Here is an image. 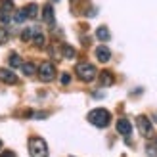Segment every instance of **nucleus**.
Returning a JSON list of instances; mask_svg holds the SVG:
<instances>
[{
	"label": "nucleus",
	"mask_w": 157,
	"mask_h": 157,
	"mask_svg": "<svg viewBox=\"0 0 157 157\" xmlns=\"http://www.w3.org/2000/svg\"><path fill=\"white\" fill-rule=\"evenodd\" d=\"M52 2H59V0H52Z\"/></svg>",
	"instance_id": "nucleus-26"
},
{
	"label": "nucleus",
	"mask_w": 157,
	"mask_h": 157,
	"mask_svg": "<svg viewBox=\"0 0 157 157\" xmlns=\"http://www.w3.org/2000/svg\"><path fill=\"white\" fill-rule=\"evenodd\" d=\"M147 153H150L151 157H155V155H157V151H155V147H153V146H147Z\"/></svg>",
	"instance_id": "nucleus-23"
},
{
	"label": "nucleus",
	"mask_w": 157,
	"mask_h": 157,
	"mask_svg": "<svg viewBox=\"0 0 157 157\" xmlns=\"http://www.w3.org/2000/svg\"><path fill=\"white\" fill-rule=\"evenodd\" d=\"M0 19H2V23H6V25H8V23H10V13L0 10Z\"/></svg>",
	"instance_id": "nucleus-21"
},
{
	"label": "nucleus",
	"mask_w": 157,
	"mask_h": 157,
	"mask_svg": "<svg viewBox=\"0 0 157 157\" xmlns=\"http://www.w3.org/2000/svg\"><path fill=\"white\" fill-rule=\"evenodd\" d=\"M25 19H27V15H25V12H23V10H17V12H15V15H13V21H15V23H23Z\"/></svg>",
	"instance_id": "nucleus-18"
},
{
	"label": "nucleus",
	"mask_w": 157,
	"mask_h": 157,
	"mask_svg": "<svg viewBox=\"0 0 157 157\" xmlns=\"http://www.w3.org/2000/svg\"><path fill=\"white\" fill-rule=\"evenodd\" d=\"M33 42H35V46H36V48H44V44H46V38H44V35H42V33H38V31H36V33L33 35Z\"/></svg>",
	"instance_id": "nucleus-13"
},
{
	"label": "nucleus",
	"mask_w": 157,
	"mask_h": 157,
	"mask_svg": "<svg viewBox=\"0 0 157 157\" xmlns=\"http://www.w3.org/2000/svg\"><path fill=\"white\" fill-rule=\"evenodd\" d=\"M35 33H36V29H33V27H27V29L21 33V40H25V42H27V40H31Z\"/></svg>",
	"instance_id": "nucleus-16"
},
{
	"label": "nucleus",
	"mask_w": 157,
	"mask_h": 157,
	"mask_svg": "<svg viewBox=\"0 0 157 157\" xmlns=\"http://www.w3.org/2000/svg\"><path fill=\"white\" fill-rule=\"evenodd\" d=\"M29 153L31 157H48V146L42 138L35 136L29 140Z\"/></svg>",
	"instance_id": "nucleus-2"
},
{
	"label": "nucleus",
	"mask_w": 157,
	"mask_h": 157,
	"mask_svg": "<svg viewBox=\"0 0 157 157\" xmlns=\"http://www.w3.org/2000/svg\"><path fill=\"white\" fill-rule=\"evenodd\" d=\"M23 12H25V15H27V17H31V19L38 17V6H36V4H29V6H25V8H23Z\"/></svg>",
	"instance_id": "nucleus-11"
},
{
	"label": "nucleus",
	"mask_w": 157,
	"mask_h": 157,
	"mask_svg": "<svg viewBox=\"0 0 157 157\" xmlns=\"http://www.w3.org/2000/svg\"><path fill=\"white\" fill-rule=\"evenodd\" d=\"M96 36L100 38V40H109V36H111V35H109V31H107V27H98V31H96Z\"/></svg>",
	"instance_id": "nucleus-14"
},
{
	"label": "nucleus",
	"mask_w": 157,
	"mask_h": 157,
	"mask_svg": "<svg viewBox=\"0 0 157 157\" xmlns=\"http://www.w3.org/2000/svg\"><path fill=\"white\" fill-rule=\"evenodd\" d=\"M0 81L6 82V84H15L17 82V77L12 69H0Z\"/></svg>",
	"instance_id": "nucleus-6"
},
{
	"label": "nucleus",
	"mask_w": 157,
	"mask_h": 157,
	"mask_svg": "<svg viewBox=\"0 0 157 157\" xmlns=\"http://www.w3.org/2000/svg\"><path fill=\"white\" fill-rule=\"evenodd\" d=\"M61 54H63V58H67V59H73V58L77 56L75 48H73V46H69V44H63V46H61Z\"/></svg>",
	"instance_id": "nucleus-12"
},
{
	"label": "nucleus",
	"mask_w": 157,
	"mask_h": 157,
	"mask_svg": "<svg viewBox=\"0 0 157 157\" xmlns=\"http://www.w3.org/2000/svg\"><path fill=\"white\" fill-rule=\"evenodd\" d=\"M38 77H40L42 82L54 81V77H56V67H54V63H50V61H42L40 67H38Z\"/></svg>",
	"instance_id": "nucleus-4"
},
{
	"label": "nucleus",
	"mask_w": 157,
	"mask_h": 157,
	"mask_svg": "<svg viewBox=\"0 0 157 157\" xmlns=\"http://www.w3.org/2000/svg\"><path fill=\"white\" fill-rule=\"evenodd\" d=\"M75 71H77L78 78H81V81H84V82L94 81V78H96V75H98L96 67H94L92 63H88V61H82V63H78Z\"/></svg>",
	"instance_id": "nucleus-3"
},
{
	"label": "nucleus",
	"mask_w": 157,
	"mask_h": 157,
	"mask_svg": "<svg viewBox=\"0 0 157 157\" xmlns=\"http://www.w3.org/2000/svg\"><path fill=\"white\" fill-rule=\"evenodd\" d=\"M21 71L25 73L27 77H31V75H35L36 67H35V63H21Z\"/></svg>",
	"instance_id": "nucleus-15"
},
{
	"label": "nucleus",
	"mask_w": 157,
	"mask_h": 157,
	"mask_svg": "<svg viewBox=\"0 0 157 157\" xmlns=\"http://www.w3.org/2000/svg\"><path fill=\"white\" fill-rule=\"evenodd\" d=\"M0 150H2V140H0Z\"/></svg>",
	"instance_id": "nucleus-25"
},
{
	"label": "nucleus",
	"mask_w": 157,
	"mask_h": 157,
	"mask_svg": "<svg viewBox=\"0 0 157 157\" xmlns=\"http://www.w3.org/2000/svg\"><path fill=\"white\" fill-rule=\"evenodd\" d=\"M21 63H23V61L19 59L17 54H12V56H10V65L12 67H21Z\"/></svg>",
	"instance_id": "nucleus-19"
},
{
	"label": "nucleus",
	"mask_w": 157,
	"mask_h": 157,
	"mask_svg": "<svg viewBox=\"0 0 157 157\" xmlns=\"http://www.w3.org/2000/svg\"><path fill=\"white\" fill-rule=\"evenodd\" d=\"M8 40V31L4 27H0V44H4Z\"/></svg>",
	"instance_id": "nucleus-20"
},
{
	"label": "nucleus",
	"mask_w": 157,
	"mask_h": 157,
	"mask_svg": "<svg viewBox=\"0 0 157 157\" xmlns=\"http://www.w3.org/2000/svg\"><path fill=\"white\" fill-rule=\"evenodd\" d=\"M115 82V77L109 73V71H101L100 73V84L101 86H111Z\"/></svg>",
	"instance_id": "nucleus-10"
},
{
	"label": "nucleus",
	"mask_w": 157,
	"mask_h": 157,
	"mask_svg": "<svg viewBox=\"0 0 157 157\" xmlns=\"http://www.w3.org/2000/svg\"><path fill=\"white\" fill-rule=\"evenodd\" d=\"M0 157H15V153L8 150V151H4V153H0Z\"/></svg>",
	"instance_id": "nucleus-24"
},
{
	"label": "nucleus",
	"mask_w": 157,
	"mask_h": 157,
	"mask_svg": "<svg viewBox=\"0 0 157 157\" xmlns=\"http://www.w3.org/2000/svg\"><path fill=\"white\" fill-rule=\"evenodd\" d=\"M96 58L101 61V63H107V61L111 59V52H109V48H105V46H98L96 48Z\"/></svg>",
	"instance_id": "nucleus-8"
},
{
	"label": "nucleus",
	"mask_w": 157,
	"mask_h": 157,
	"mask_svg": "<svg viewBox=\"0 0 157 157\" xmlns=\"http://www.w3.org/2000/svg\"><path fill=\"white\" fill-rule=\"evenodd\" d=\"M88 121L98 128H105L109 123H111V113L104 107H98V109H92L88 113Z\"/></svg>",
	"instance_id": "nucleus-1"
},
{
	"label": "nucleus",
	"mask_w": 157,
	"mask_h": 157,
	"mask_svg": "<svg viewBox=\"0 0 157 157\" xmlns=\"http://www.w3.org/2000/svg\"><path fill=\"white\" fill-rule=\"evenodd\" d=\"M0 10L10 13V12L13 10V2H12V0H2V6H0Z\"/></svg>",
	"instance_id": "nucleus-17"
},
{
	"label": "nucleus",
	"mask_w": 157,
	"mask_h": 157,
	"mask_svg": "<svg viewBox=\"0 0 157 157\" xmlns=\"http://www.w3.org/2000/svg\"><path fill=\"white\" fill-rule=\"evenodd\" d=\"M117 130H119V134H123V136H130V132H132V124H130V121H127V119H119V121H117Z\"/></svg>",
	"instance_id": "nucleus-7"
},
{
	"label": "nucleus",
	"mask_w": 157,
	"mask_h": 157,
	"mask_svg": "<svg viewBox=\"0 0 157 157\" xmlns=\"http://www.w3.org/2000/svg\"><path fill=\"white\" fill-rule=\"evenodd\" d=\"M42 19L48 23V25H54V8L50 4H46L42 8Z\"/></svg>",
	"instance_id": "nucleus-9"
},
{
	"label": "nucleus",
	"mask_w": 157,
	"mask_h": 157,
	"mask_svg": "<svg viewBox=\"0 0 157 157\" xmlns=\"http://www.w3.org/2000/svg\"><path fill=\"white\" fill-rule=\"evenodd\" d=\"M136 123H138L140 134H142L144 138H151L153 136V124H151V121L147 119L146 115H140L138 119H136Z\"/></svg>",
	"instance_id": "nucleus-5"
},
{
	"label": "nucleus",
	"mask_w": 157,
	"mask_h": 157,
	"mask_svg": "<svg viewBox=\"0 0 157 157\" xmlns=\"http://www.w3.org/2000/svg\"><path fill=\"white\" fill-rule=\"evenodd\" d=\"M69 82H71V75L63 73V75H61V84H69Z\"/></svg>",
	"instance_id": "nucleus-22"
}]
</instances>
